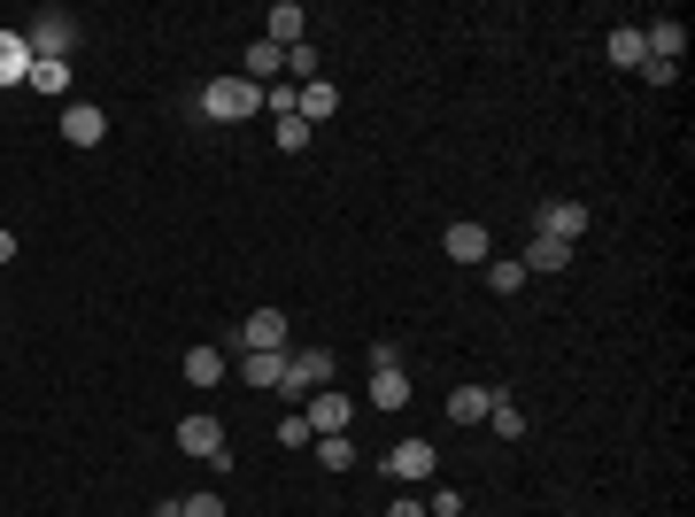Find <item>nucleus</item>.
Here are the masks:
<instances>
[{
	"label": "nucleus",
	"mask_w": 695,
	"mask_h": 517,
	"mask_svg": "<svg viewBox=\"0 0 695 517\" xmlns=\"http://www.w3.org/2000/svg\"><path fill=\"white\" fill-rule=\"evenodd\" d=\"M294 348V324H286V309H255L232 340H224V356H286Z\"/></svg>",
	"instance_id": "f257e3e1"
},
{
	"label": "nucleus",
	"mask_w": 695,
	"mask_h": 517,
	"mask_svg": "<svg viewBox=\"0 0 695 517\" xmlns=\"http://www.w3.org/2000/svg\"><path fill=\"white\" fill-rule=\"evenodd\" d=\"M202 116H209V124H247V116H264V85H247V77L202 85Z\"/></svg>",
	"instance_id": "f03ea898"
},
{
	"label": "nucleus",
	"mask_w": 695,
	"mask_h": 517,
	"mask_svg": "<svg viewBox=\"0 0 695 517\" xmlns=\"http://www.w3.org/2000/svg\"><path fill=\"white\" fill-rule=\"evenodd\" d=\"M24 47H32V62H70V47H77V24H70L62 9H47V16L24 32Z\"/></svg>",
	"instance_id": "7ed1b4c3"
},
{
	"label": "nucleus",
	"mask_w": 695,
	"mask_h": 517,
	"mask_svg": "<svg viewBox=\"0 0 695 517\" xmlns=\"http://www.w3.org/2000/svg\"><path fill=\"white\" fill-rule=\"evenodd\" d=\"M325 379H332V348H286V379H279V394L309 402V386H325Z\"/></svg>",
	"instance_id": "20e7f679"
},
{
	"label": "nucleus",
	"mask_w": 695,
	"mask_h": 517,
	"mask_svg": "<svg viewBox=\"0 0 695 517\" xmlns=\"http://www.w3.org/2000/svg\"><path fill=\"white\" fill-rule=\"evenodd\" d=\"M179 448H186V456H202V464H232V456H224V424H217V417H202V409H194V417H179Z\"/></svg>",
	"instance_id": "39448f33"
},
{
	"label": "nucleus",
	"mask_w": 695,
	"mask_h": 517,
	"mask_svg": "<svg viewBox=\"0 0 695 517\" xmlns=\"http://www.w3.org/2000/svg\"><path fill=\"white\" fill-rule=\"evenodd\" d=\"M432 464H441V456H432V441H394V448H387V479H402V487H425Z\"/></svg>",
	"instance_id": "423d86ee"
},
{
	"label": "nucleus",
	"mask_w": 695,
	"mask_h": 517,
	"mask_svg": "<svg viewBox=\"0 0 695 517\" xmlns=\"http://www.w3.org/2000/svg\"><path fill=\"white\" fill-rule=\"evenodd\" d=\"M587 224H595V209H580V201H541V217H534V232H541V239H564V247H572Z\"/></svg>",
	"instance_id": "0eeeda50"
},
{
	"label": "nucleus",
	"mask_w": 695,
	"mask_h": 517,
	"mask_svg": "<svg viewBox=\"0 0 695 517\" xmlns=\"http://www.w3.org/2000/svg\"><path fill=\"white\" fill-rule=\"evenodd\" d=\"M309 441H325V433H348V417H356V402L348 394H309Z\"/></svg>",
	"instance_id": "6e6552de"
},
{
	"label": "nucleus",
	"mask_w": 695,
	"mask_h": 517,
	"mask_svg": "<svg viewBox=\"0 0 695 517\" xmlns=\"http://www.w3.org/2000/svg\"><path fill=\"white\" fill-rule=\"evenodd\" d=\"M62 139H70V147H101V139H109V116H101L94 101H70V109H62Z\"/></svg>",
	"instance_id": "1a4fd4ad"
},
{
	"label": "nucleus",
	"mask_w": 695,
	"mask_h": 517,
	"mask_svg": "<svg viewBox=\"0 0 695 517\" xmlns=\"http://www.w3.org/2000/svg\"><path fill=\"white\" fill-rule=\"evenodd\" d=\"M264 39H271V47H302V39H309V16H302V0H279V9L264 16Z\"/></svg>",
	"instance_id": "9d476101"
},
{
	"label": "nucleus",
	"mask_w": 695,
	"mask_h": 517,
	"mask_svg": "<svg viewBox=\"0 0 695 517\" xmlns=\"http://www.w3.org/2000/svg\"><path fill=\"white\" fill-rule=\"evenodd\" d=\"M456 263H495V239H487V224H449V239H441Z\"/></svg>",
	"instance_id": "9b49d317"
},
{
	"label": "nucleus",
	"mask_w": 695,
	"mask_h": 517,
	"mask_svg": "<svg viewBox=\"0 0 695 517\" xmlns=\"http://www.w3.org/2000/svg\"><path fill=\"white\" fill-rule=\"evenodd\" d=\"M294 116H302V124H325V116H340V85L309 77V85H302V101H294Z\"/></svg>",
	"instance_id": "f8f14e48"
},
{
	"label": "nucleus",
	"mask_w": 695,
	"mask_h": 517,
	"mask_svg": "<svg viewBox=\"0 0 695 517\" xmlns=\"http://www.w3.org/2000/svg\"><path fill=\"white\" fill-rule=\"evenodd\" d=\"M224 364H232V356L217 348V340H202V348H186V379H194V386H217V379H224Z\"/></svg>",
	"instance_id": "ddd939ff"
},
{
	"label": "nucleus",
	"mask_w": 695,
	"mask_h": 517,
	"mask_svg": "<svg viewBox=\"0 0 695 517\" xmlns=\"http://www.w3.org/2000/svg\"><path fill=\"white\" fill-rule=\"evenodd\" d=\"M517 263H526V279H534V271H572V247H564V239H541V232H534V247L517 255Z\"/></svg>",
	"instance_id": "4468645a"
},
{
	"label": "nucleus",
	"mask_w": 695,
	"mask_h": 517,
	"mask_svg": "<svg viewBox=\"0 0 695 517\" xmlns=\"http://www.w3.org/2000/svg\"><path fill=\"white\" fill-rule=\"evenodd\" d=\"M602 54H611V70H642V62H649V47H642V24H619Z\"/></svg>",
	"instance_id": "2eb2a0df"
},
{
	"label": "nucleus",
	"mask_w": 695,
	"mask_h": 517,
	"mask_svg": "<svg viewBox=\"0 0 695 517\" xmlns=\"http://www.w3.org/2000/svg\"><path fill=\"white\" fill-rule=\"evenodd\" d=\"M487 409H495V386H456L449 394V417L456 424H487Z\"/></svg>",
	"instance_id": "dca6fc26"
},
{
	"label": "nucleus",
	"mask_w": 695,
	"mask_h": 517,
	"mask_svg": "<svg viewBox=\"0 0 695 517\" xmlns=\"http://www.w3.org/2000/svg\"><path fill=\"white\" fill-rule=\"evenodd\" d=\"M32 77V47H24V32H0V85H24Z\"/></svg>",
	"instance_id": "f3484780"
},
{
	"label": "nucleus",
	"mask_w": 695,
	"mask_h": 517,
	"mask_svg": "<svg viewBox=\"0 0 695 517\" xmlns=\"http://www.w3.org/2000/svg\"><path fill=\"white\" fill-rule=\"evenodd\" d=\"M240 379H247L255 394H279V379H286V356H240Z\"/></svg>",
	"instance_id": "a211bd4d"
},
{
	"label": "nucleus",
	"mask_w": 695,
	"mask_h": 517,
	"mask_svg": "<svg viewBox=\"0 0 695 517\" xmlns=\"http://www.w3.org/2000/svg\"><path fill=\"white\" fill-rule=\"evenodd\" d=\"M487 424H495L502 441H526V409H517V402H510L502 386H495V409H487Z\"/></svg>",
	"instance_id": "6ab92c4d"
},
{
	"label": "nucleus",
	"mask_w": 695,
	"mask_h": 517,
	"mask_svg": "<svg viewBox=\"0 0 695 517\" xmlns=\"http://www.w3.org/2000/svg\"><path fill=\"white\" fill-rule=\"evenodd\" d=\"M410 402V379L402 371H371V409H402Z\"/></svg>",
	"instance_id": "aec40b11"
},
{
	"label": "nucleus",
	"mask_w": 695,
	"mask_h": 517,
	"mask_svg": "<svg viewBox=\"0 0 695 517\" xmlns=\"http://www.w3.org/2000/svg\"><path fill=\"white\" fill-rule=\"evenodd\" d=\"M286 70V47H271V39H247V77H279Z\"/></svg>",
	"instance_id": "412c9836"
},
{
	"label": "nucleus",
	"mask_w": 695,
	"mask_h": 517,
	"mask_svg": "<svg viewBox=\"0 0 695 517\" xmlns=\"http://www.w3.org/2000/svg\"><path fill=\"white\" fill-rule=\"evenodd\" d=\"M309 448H317L325 471H348V464H356V441H348V433H325V441H309Z\"/></svg>",
	"instance_id": "4be33fe9"
},
{
	"label": "nucleus",
	"mask_w": 695,
	"mask_h": 517,
	"mask_svg": "<svg viewBox=\"0 0 695 517\" xmlns=\"http://www.w3.org/2000/svg\"><path fill=\"white\" fill-rule=\"evenodd\" d=\"M24 85H32V94H54V101H62V85H70V62H32V77H24Z\"/></svg>",
	"instance_id": "5701e85b"
},
{
	"label": "nucleus",
	"mask_w": 695,
	"mask_h": 517,
	"mask_svg": "<svg viewBox=\"0 0 695 517\" xmlns=\"http://www.w3.org/2000/svg\"><path fill=\"white\" fill-rule=\"evenodd\" d=\"M487 286L495 294H517V286H526V263H487Z\"/></svg>",
	"instance_id": "b1692460"
},
{
	"label": "nucleus",
	"mask_w": 695,
	"mask_h": 517,
	"mask_svg": "<svg viewBox=\"0 0 695 517\" xmlns=\"http://www.w3.org/2000/svg\"><path fill=\"white\" fill-rule=\"evenodd\" d=\"M179 517H232V509H224V494H186Z\"/></svg>",
	"instance_id": "393cba45"
},
{
	"label": "nucleus",
	"mask_w": 695,
	"mask_h": 517,
	"mask_svg": "<svg viewBox=\"0 0 695 517\" xmlns=\"http://www.w3.org/2000/svg\"><path fill=\"white\" fill-rule=\"evenodd\" d=\"M294 101H302V85H264V109L271 116H294Z\"/></svg>",
	"instance_id": "a878e982"
},
{
	"label": "nucleus",
	"mask_w": 695,
	"mask_h": 517,
	"mask_svg": "<svg viewBox=\"0 0 695 517\" xmlns=\"http://www.w3.org/2000/svg\"><path fill=\"white\" fill-rule=\"evenodd\" d=\"M286 70L309 85V77H317V47H309V39H302V47H286Z\"/></svg>",
	"instance_id": "bb28decb"
},
{
	"label": "nucleus",
	"mask_w": 695,
	"mask_h": 517,
	"mask_svg": "<svg viewBox=\"0 0 695 517\" xmlns=\"http://www.w3.org/2000/svg\"><path fill=\"white\" fill-rule=\"evenodd\" d=\"M279 147L302 155V147H309V124H302V116H279Z\"/></svg>",
	"instance_id": "cd10ccee"
},
{
	"label": "nucleus",
	"mask_w": 695,
	"mask_h": 517,
	"mask_svg": "<svg viewBox=\"0 0 695 517\" xmlns=\"http://www.w3.org/2000/svg\"><path fill=\"white\" fill-rule=\"evenodd\" d=\"M279 441H286V448H309V417H302V409H294V417L279 424Z\"/></svg>",
	"instance_id": "c85d7f7f"
},
{
	"label": "nucleus",
	"mask_w": 695,
	"mask_h": 517,
	"mask_svg": "<svg viewBox=\"0 0 695 517\" xmlns=\"http://www.w3.org/2000/svg\"><path fill=\"white\" fill-rule=\"evenodd\" d=\"M371 371H402V348H394V340H371Z\"/></svg>",
	"instance_id": "c756f323"
},
{
	"label": "nucleus",
	"mask_w": 695,
	"mask_h": 517,
	"mask_svg": "<svg viewBox=\"0 0 695 517\" xmlns=\"http://www.w3.org/2000/svg\"><path fill=\"white\" fill-rule=\"evenodd\" d=\"M425 517H464V494H456V487H441V494H432V509H425Z\"/></svg>",
	"instance_id": "7c9ffc66"
},
{
	"label": "nucleus",
	"mask_w": 695,
	"mask_h": 517,
	"mask_svg": "<svg viewBox=\"0 0 695 517\" xmlns=\"http://www.w3.org/2000/svg\"><path fill=\"white\" fill-rule=\"evenodd\" d=\"M387 517H425V502H417V494H402V502H394Z\"/></svg>",
	"instance_id": "2f4dec72"
},
{
	"label": "nucleus",
	"mask_w": 695,
	"mask_h": 517,
	"mask_svg": "<svg viewBox=\"0 0 695 517\" xmlns=\"http://www.w3.org/2000/svg\"><path fill=\"white\" fill-rule=\"evenodd\" d=\"M0 263H16V232L9 224H0Z\"/></svg>",
	"instance_id": "473e14b6"
},
{
	"label": "nucleus",
	"mask_w": 695,
	"mask_h": 517,
	"mask_svg": "<svg viewBox=\"0 0 695 517\" xmlns=\"http://www.w3.org/2000/svg\"><path fill=\"white\" fill-rule=\"evenodd\" d=\"M147 517H179V502H155V509H147Z\"/></svg>",
	"instance_id": "72a5a7b5"
}]
</instances>
